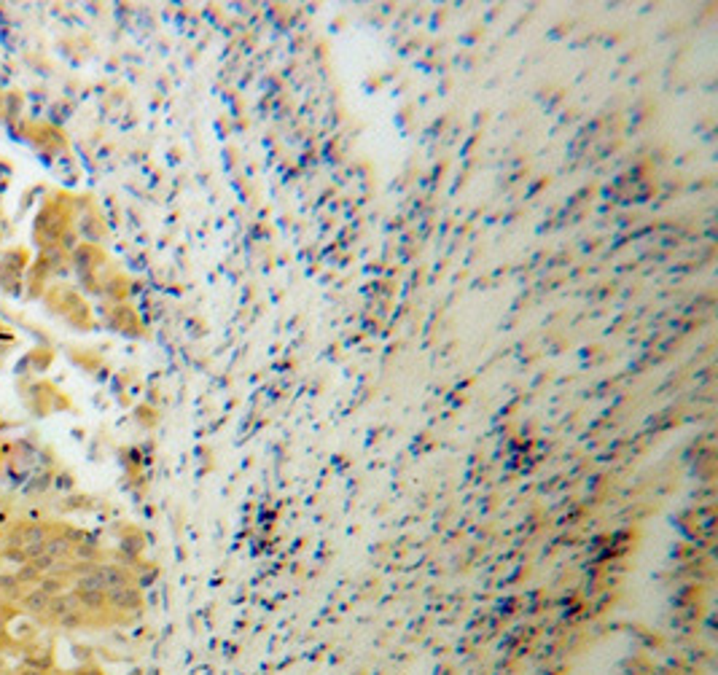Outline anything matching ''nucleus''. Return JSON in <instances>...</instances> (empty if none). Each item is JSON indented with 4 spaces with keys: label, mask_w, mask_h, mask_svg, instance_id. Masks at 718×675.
<instances>
[{
    "label": "nucleus",
    "mask_w": 718,
    "mask_h": 675,
    "mask_svg": "<svg viewBox=\"0 0 718 675\" xmlns=\"http://www.w3.org/2000/svg\"><path fill=\"white\" fill-rule=\"evenodd\" d=\"M87 624H89V616H87L81 608L68 611L65 616H60V619L54 622V627H60V630H65V632H76V630H81V627H87Z\"/></svg>",
    "instance_id": "obj_1"
},
{
    "label": "nucleus",
    "mask_w": 718,
    "mask_h": 675,
    "mask_svg": "<svg viewBox=\"0 0 718 675\" xmlns=\"http://www.w3.org/2000/svg\"><path fill=\"white\" fill-rule=\"evenodd\" d=\"M68 675H103L97 667H78V670H73V673H68Z\"/></svg>",
    "instance_id": "obj_2"
},
{
    "label": "nucleus",
    "mask_w": 718,
    "mask_h": 675,
    "mask_svg": "<svg viewBox=\"0 0 718 675\" xmlns=\"http://www.w3.org/2000/svg\"><path fill=\"white\" fill-rule=\"evenodd\" d=\"M17 675H46V670H38V667H27V665H24V667Z\"/></svg>",
    "instance_id": "obj_3"
},
{
    "label": "nucleus",
    "mask_w": 718,
    "mask_h": 675,
    "mask_svg": "<svg viewBox=\"0 0 718 675\" xmlns=\"http://www.w3.org/2000/svg\"><path fill=\"white\" fill-rule=\"evenodd\" d=\"M8 643H11V640H8V632H6V630H0V649H6V646H8Z\"/></svg>",
    "instance_id": "obj_4"
},
{
    "label": "nucleus",
    "mask_w": 718,
    "mask_h": 675,
    "mask_svg": "<svg viewBox=\"0 0 718 675\" xmlns=\"http://www.w3.org/2000/svg\"><path fill=\"white\" fill-rule=\"evenodd\" d=\"M46 675H57V673H46Z\"/></svg>",
    "instance_id": "obj_5"
}]
</instances>
